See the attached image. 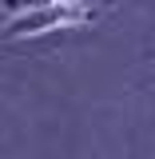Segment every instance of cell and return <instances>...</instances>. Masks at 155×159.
Here are the masks:
<instances>
[{"mask_svg": "<svg viewBox=\"0 0 155 159\" xmlns=\"http://www.w3.org/2000/svg\"><path fill=\"white\" fill-rule=\"evenodd\" d=\"M96 8H88L84 0H48L40 8H28L20 16H8L4 36L20 40V36H40V32H56V28H76V24H92Z\"/></svg>", "mask_w": 155, "mask_h": 159, "instance_id": "6da1fadb", "label": "cell"}, {"mask_svg": "<svg viewBox=\"0 0 155 159\" xmlns=\"http://www.w3.org/2000/svg\"><path fill=\"white\" fill-rule=\"evenodd\" d=\"M40 4H48V0H0V8H4L8 16H20V12H28V8H40Z\"/></svg>", "mask_w": 155, "mask_h": 159, "instance_id": "7a4b0ae2", "label": "cell"}]
</instances>
